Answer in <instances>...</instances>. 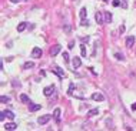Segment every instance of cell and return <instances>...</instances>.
Here are the masks:
<instances>
[{
	"label": "cell",
	"mask_w": 136,
	"mask_h": 131,
	"mask_svg": "<svg viewBox=\"0 0 136 131\" xmlns=\"http://www.w3.org/2000/svg\"><path fill=\"white\" fill-rule=\"evenodd\" d=\"M96 114H99V108H92V110L87 111V117H93Z\"/></svg>",
	"instance_id": "5bb4252c"
},
{
	"label": "cell",
	"mask_w": 136,
	"mask_h": 131,
	"mask_svg": "<svg viewBox=\"0 0 136 131\" xmlns=\"http://www.w3.org/2000/svg\"><path fill=\"white\" fill-rule=\"evenodd\" d=\"M72 63H73V67H75V68H77V67H80V64H82V60H80V57H75Z\"/></svg>",
	"instance_id": "7c38bea8"
},
{
	"label": "cell",
	"mask_w": 136,
	"mask_h": 131,
	"mask_svg": "<svg viewBox=\"0 0 136 131\" xmlns=\"http://www.w3.org/2000/svg\"><path fill=\"white\" fill-rule=\"evenodd\" d=\"M11 1H13V3H16V1H19V0H11Z\"/></svg>",
	"instance_id": "1f68e13d"
},
{
	"label": "cell",
	"mask_w": 136,
	"mask_h": 131,
	"mask_svg": "<svg viewBox=\"0 0 136 131\" xmlns=\"http://www.w3.org/2000/svg\"><path fill=\"white\" fill-rule=\"evenodd\" d=\"M20 101H22V103H32L30 98H29L26 94H20Z\"/></svg>",
	"instance_id": "2e32d148"
},
{
	"label": "cell",
	"mask_w": 136,
	"mask_h": 131,
	"mask_svg": "<svg viewBox=\"0 0 136 131\" xmlns=\"http://www.w3.org/2000/svg\"><path fill=\"white\" fill-rule=\"evenodd\" d=\"M133 44H135V37H133V36H129V37L126 39V46H128V47H132Z\"/></svg>",
	"instance_id": "8fae6325"
},
{
	"label": "cell",
	"mask_w": 136,
	"mask_h": 131,
	"mask_svg": "<svg viewBox=\"0 0 136 131\" xmlns=\"http://www.w3.org/2000/svg\"><path fill=\"white\" fill-rule=\"evenodd\" d=\"M32 57H34V58L42 57V49H40V47H34V49L32 50Z\"/></svg>",
	"instance_id": "7a4b0ae2"
},
{
	"label": "cell",
	"mask_w": 136,
	"mask_h": 131,
	"mask_svg": "<svg viewBox=\"0 0 136 131\" xmlns=\"http://www.w3.org/2000/svg\"><path fill=\"white\" fill-rule=\"evenodd\" d=\"M92 100H95V101H103L105 97H103V94H100V93H93V94H92Z\"/></svg>",
	"instance_id": "5b68a950"
},
{
	"label": "cell",
	"mask_w": 136,
	"mask_h": 131,
	"mask_svg": "<svg viewBox=\"0 0 136 131\" xmlns=\"http://www.w3.org/2000/svg\"><path fill=\"white\" fill-rule=\"evenodd\" d=\"M110 21H112V14L109 11H106L105 13V23H110Z\"/></svg>",
	"instance_id": "e0dca14e"
},
{
	"label": "cell",
	"mask_w": 136,
	"mask_h": 131,
	"mask_svg": "<svg viewBox=\"0 0 136 131\" xmlns=\"http://www.w3.org/2000/svg\"><path fill=\"white\" fill-rule=\"evenodd\" d=\"M119 30H120V33H123V31H125V26H120V29H119Z\"/></svg>",
	"instance_id": "f1b7e54d"
},
{
	"label": "cell",
	"mask_w": 136,
	"mask_h": 131,
	"mask_svg": "<svg viewBox=\"0 0 136 131\" xmlns=\"http://www.w3.org/2000/svg\"><path fill=\"white\" fill-rule=\"evenodd\" d=\"M102 1H105V3H108V1H109V0H102Z\"/></svg>",
	"instance_id": "4dcf8cb0"
},
{
	"label": "cell",
	"mask_w": 136,
	"mask_h": 131,
	"mask_svg": "<svg viewBox=\"0 0 136 131\" xmlns=\"http://www.w3.org/2000/svg\"><path fill=\"white\" fill-rule=\"evenodd\" d=\"M52 71H53V73H56V74H57L60 78H63V77H65V73H63V70H62L59 66H54V67L52 68Z\"/></svg>",
	"instance_id": "3957f363"
},
{
	"label": "cell",
	"mask_w": 136,
	"mask_h": 131,
	"mask_svg": "<svg viewBox=\"0 0 136 131\" xmlns=\"http://www.w3.org/2000/svg\"><path fill=\"white\" fill-rule=\"evenodd\" d=\"M47 131H53V130H52V128H49V130H47Z\"/></svg>",
	"instance_id": "d6a6232c"
},
{
	"label": "cell",
	"mask_w": 136,
	"mask_h": 131,
	"mask_svg": "<svg viewBox=\"0 0 136 131\" xmlns=\"http://www.w3.org/2000/svg\"><path fill=\"white\" fill-rule=\"evenodd\" d=\"M73 47H75V41H70L69 43V49H73Z\"/></svg>",
	"instance_id": "4316f807"
},
{
	"label": "cell",
	"mask_w": 136,
	"mask_h": 131,
	"mask_svg": "<svg viewBox=\"0 0 136 131\" xmlns=\"http://www.w3.org/2000/svg\"><path fill=\"white\" fill-rule=\"evenodd\" d=\"M80 24H82V26H87V24H89V21L85 19V20H82V21H80Z\"/></svg>",
	"instance_id": "484cf974"
},
{
	"label": "cell",
	"mask_w": 136,
	"mask_h": 131,
	"mask_svg": "<svg viewBox=\"0 0 136 131\" xmlns=\"http://www.w3.org/2000/svg\"><path fill=\"white\" fill-rule=\"evenodd\" d=\"M80 53H82V57H86L87 56V51H86V46L85 44H80Z\"/></svg>",
	"instance_id": "ac0fdd59"
},
{
	"label": "cell",
	"mask_w": 136,
	"mask_h": 131,
	"mask_svg": "<svg viewBox=\"0 0 136 131\" xmlns=\"http://www.w3.org/2000/svg\"><path fill=\"white\" fill-rule=\"evenodd\" d=\"M50 118H52V116H50V114H44V116H42V117H39V118H37V123H39L40 126H44Z\"/></svg>",
	"instance_id": "6da1fadb"
},
{
	"label": "cell",
	"mask_w": 136,
	"mask_h": 131,
	"mask_svg": "<svg viewBox=\"0 0 136 131\" xmlns=\"http://www.w3.org/2000/svg\"><path fill=\"white\" fill-rule=\"evenodd\" d=\"M132 110H133V111H136V103H133V104H132Z\"/></svg>",
	"instance_id": "f546056e"
},
{
	"label": "cell",
	"mask_w": 136,
	"mask_h": 131,
	"mask_svg": "<svg viewBox=\"0 0 136 131\" xmlns=\"http://www.w3.org/2000/svg\"><path fill=\"white\" fill-rule=\"evenodd\" d=\"M26 27H27V23H20V24L17 26V31H23Z\"/></svg>",
	"instance_id": "ffe728a7"
},
{
	"label": "cell",
	"mask_w": 136,
	"mask_h": 131,
	"mask_svg": "<svg viewBox=\"0 0 136 131\" xmlns=\"http://www.w3.org/2000/svg\"><path fill=\"white\" fill-rule=\"evenodd\" d=\"M60 108H56L54 110V113H53V117H54V120H56V123H60Z\"/></svg>",
	"instance_id": "9c48e42d"
},
{
	"label": "cell",
	"mask_w": 136,
	"mask_h": 131,
	"mask_svg": "<svg viewBox=\"0 0 136 131\" xmlns=\"http://www.w3.org/2000/svg\"><path fill=\"white\" fill-rule=\"evenodd\" d=\"M40 107H42L40 104H34V103H30V107H29V108H30V111H32V113H34V111H39V110H40Z\"/></svg>",
	"instance_id": "ba28073f"
},
{
	"label": "cell",
	"mask_w": 136,
	"mask_h": 131,
	"mask_svg": "<svg viewBox=\"0 0 136 131\" xmlns=\"http://www.w3.org/2000/svg\"><path fill=\"white\" fill-rule=\"evenodd\" d=\"M113 6H115V7L120 6V1H119V0H113Z\"/></svg>",
	"instance_id": "d4e9b609"
},
{
	"label": "cell",
	"mask_w": 136,
	"mask_h": 131,
	"mask_svg": "<svg viewBox=\"0 0 136 131\" xmlns=\"http://www.w3.org/2000/svg\"><path fill=\"white\" fill-rule=\"evenodd\" d=\"M32 67H34V63H33V61H26V63L23 64V68H26V70H27V68H32Z\"/></svg>",
	"instance_id": "d6986e66"
},
{
	"label": "cell",
	"mask_w": 136,
	"mask_h": 131,
	"mask_svg": "<svg viewBox=\"0 0 136 131\" xmlns=\"http://www.w3.org/2000/svg\"><path fill=\"white\" fill-rule=\"evenodd\" d=\"M115 57H116L118 60H125V57H123V54H120V53H116V54H115Z\"/></svg>",
	"instance_id": "603a6c76"
},
{
	"label": "cell",
	"mask_w": 136,
	"mask_h": 131,
	"mask_svg": "<svg viewBox=\"0 0 136 131\" xmlns=\"http://www.w3.org/2000/svg\"><path fill=\"white\" fill-rule=\"evenodd\" d=\"M73 91H75V84L72 83V84L69 86V91H67V94H69V96H73Z\"/></svg>",
	"instance_id": "44dd1931"
},
{
	"label": "cell",
	"mask_w": 136,
	"mask_h": 131,
	"mask_svg": "<svg viewBox=\"0 0 136 131\" xmlns=\"http://www.w3.org/2000/svg\"><path fill=\"white\" fill-rule=\"evenodd\" d=\"M63 60H65L66 63L69 61V54H67V53H63Z\"/></svg>",
	"instance_id": "cb8c5ba5"
},
{
	"label": "cell",
	"mask_w": 136,
	"mask_h": 131,
	"mask_svg": "<svg viewBox=\"0 0 136 131\" xmlns=\"http://www.w3.org/2000/svg\"><path fill=\"white\" fill-rule=\"evenodd\" d=\"M59 51H60V46H59V44H56V46H53V47L50 49V54H52L53 57H54Z\"/></svg>",
	"instance_id": "52a82bcc"
},
{
	"label": "cell",
	"mask_w": 136,
	"mask_h": 131,
	"mask_svg": "<svg viewBox=\"0 0 136 131\" xmlns=\"http://www.w3.org/2000/svg\"><path fill=\"white\" fill-rule=\"evenodd\" d=\"M0 101H1V103H9V101H10V97H7V96H1Z\"/></svg>",
	"instance_id": "7402d4cb"
},
{
	"label": "cell",
	"mask_w": 136,
	"mask_h": 131,
	"mask_svg": "<svg viewBox=\"0 0 136 131\" xmlns=\"http://www.w3.org/2000/svg\"><path fill=\"white\" fill-rule=\"evenodd\" d=\"M95 19H96V21H98L99 24H100V23H105V20H103V14H102L100 11H98V13H96Z\"/></svg>",
	"instance_id": "30bf717a"
},
{
	"label": "cell",
	"mask_w": 136,
	"mask_h": 131,
	"mask_svg": "<svg viewBox=\"0 0 136 131\" xmlns=\"http://www.w3.org/2000/svg\"><path fill=\"white\" fill-rule=\"evenodd\" d=\"M65 31H70V26H66L65 27Z\"/></svg>",
	"instance_id": "83f0119b"
},
{
	"label": "cell",
	"mask_w": 136,
	"mask_h": 131,
	"mask_svg": "<svg viewBox=\"0 0 136 131\" xmlns=\"http://www.w3.org/2000/svg\"><path fill=\"white\" fill-rule=\"evenodd\" d=\"M79 16H80V19H82V20H85V19H86V16H87V10H86L85 7H83V9H80Z\"/></svg>",
	"instance_id": "9a60e30c"
},
{
	"label": "cell",
	"mask_w": 136,
	"mask_h": 131,
	"mask_svg": "<svg viewBox=\"0 0 136 131\" xmlns=\"http://www.w3.org/2000/svg\"><path fill=\"white\" fill-rule=\"evenodd\" d=\"M53 91H54V87H53V86H49V87H46V88L43 90V94H44L46 97H49V96L53 94Z\"/></svg>",
	"instance_id": "277c9868"
},
{
	"label": "cell",
	"mask_w": 136,
	"mask_h": 131,
	"mask_svg": "<svg viewBox=\"0 0 136 131\" xmlns=\"http://www.w3.org/2000/svg\"><path fill=\"white\" fill-rule=\"evenodd\" d=\"M4 128L7 131H14L17 128V124H14V123H7V124L4 126Z\"/></svg>",
	"instance_id": "8992f818"
},
{
	"label": "cell",
	"mask_w": 136,
	"mask_h": 131,
	"mask_svg": "<svg viewBox=\"0 0 136 131\" xmlns=\"http://www.w3.org/2000/svg\"><path fill=\"white\" fill-rule=\"evenodd\" d=\"M1 113H3V114L7 117V118H10V120H14V114H13L10 110H4V111H1Z\"/></svg>",
	"instance_id": "4fadbf2b"
}]
</instances>
